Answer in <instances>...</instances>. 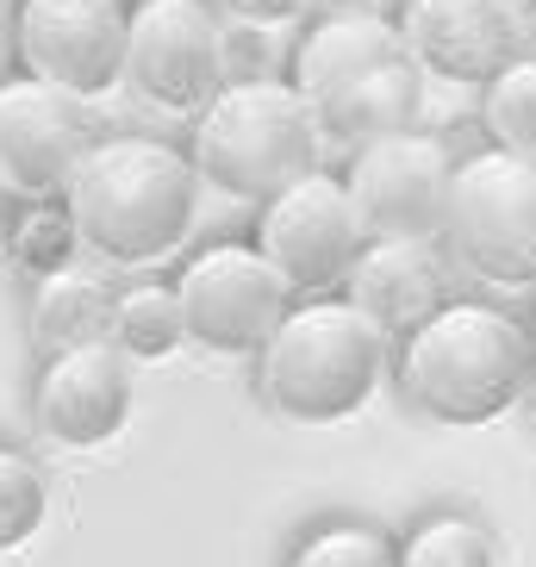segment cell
<instances>
[{
	"label": "cell",
	"instance_id": "1",
	"mask_svg": "<svg viewBox=\"0 0 536 567\" xmlns=\"http://www.w3.org/2000/svg\"><path fill=\"white\" fill-rule=\"evenodd\" d=\"M56 200L94 256L151 268L175 256L200 213V168L187 144L156 132H101L75 156Z\"/></svg>",
	"mask_w": 536,
	"mask_h": 567
},
{
	"label": "cell",
	"instance_id": "12",
	"mask_svg": "<svg viewBox=\"0 0 536 567\" xmlns=\"http://www.w3.org/2000/svg\"><path fill=\"white\" fill-rule=\"evenodd\" d=\"M32 417H38V431L51 436V443H63V450H101V443H113L125 431V417H132V362L106 337L38 355Z\"/></svg>",
	"mask_w": 536,
	"mask_h": 567
},
{
	"label": "cell",
	"instance_id": "24",
	"mask_svg": "<svg viewBox=\"0 0 536 567\" xmlns=\"http://www.w3.org/2000/svg\"><path fill=\"white\" fill-rule=\"evenodd\" d=\"M225 25H250V32H262V25H281V19L306 13L312 0H206Z\"/></svg>",
	"mask_w": 536,
	"mask_h": 567
},
{
	"label": "cell",
	"instance_id": "2",
	"mask_svg": "<svg viewBox=\"0 0 536 567\" xmlns=\"http://www.w3.org/2000/svg\"><path fill=\"white\" fill-rule=\"evenodd\" d=\"M536 374V337L493 300H443L393 337L386 381L431 424H493L524 400Z\"/></svg>",
	"mask_w": 536,
	"mask_h": 567
},
{
	"label": "cell",
	"instance_id": "23",
	"mask_svg": "<svg viewBox=\"0 0 536 567\" xmlns=\"http://www.w3.org/2000/svg\"><path fill=\"white\" fill-rule=\"evenodd\" d=\"M44 517H51V481H44L38 455L0 436V555L32 543Z\"/></svg>",
	"mask_w": 536,
	"mask_h": 567
},
{
	"label": "cell",
	"instance_id": "25",
	"mask_svg": "<svg viewBox=\"0 0 536 567\" xmlns=\"http://www.w3.org/2000/svg\"><path fill=\"white\" fill-rule=\"evenodd\" d=\"M13 218H19V194L0 182V250H7V231H13Z\"/></svg>",
	"mask_w": 536,
	"mask_h": 567
},
{
	"label": "cell",
	"instance_id": "14",
	"mask_svg": "<svg viewBox=\"0 0 536 567\" xmlns=\"http://www.w3.org/2000/svg\"><path fill=\"white\" fill-rule=\"evenodd\" d=\"M343 300H355L374 324H386L400 337L450 300L443 256L431 250V237H369L350 268V281H343Z\"/></svg>",
	"mask_w": 536,
	"mask_h": 567
},
{
	"label": "cell",
	"instance_id": "22",
	"mask_svg": "<svg viewBox=\"0 0 536 567\" xmlns=\"http://www.w3.org/2000/svg\"><path fill=\"white\" fill-rule=\"evenodd\" d=\"M75 244H82V231H75V218H69L63 200H19V218L13 231H7V262L19 268V275H56V268H75Z\"/></svg>",
	"mask_w": 536,
	"mask_h": 567
},
{
	"label": "cell",
	"instance_id": "26",
	"mask_svg": "<svg viewBox=\"0 0 536 567\" xmlns=\"http://www.w3.org/2000/svg\"><path fill=\"white\" fill-rule=\"evenodd\" d=\"M518 13H524V38H536V0H518Z\"/></svg>",
	"mask_w": 536,
	"mask_h": 567
},
{
	"label": "cell",
	"instance_id": "28",
	"mask_svg": "<svg viewBox=\"0 0 536 567\" xmlns=\"http://www.w3.org/2000/svg\"><path fill=\"white\" fill-rule=\"evenodd\" d=\"M530 337H536V300H530Z\"/></svg>",
	"mask_w": 536,
	"mask_h": 567
},
{
	"label": "cell",
	"instance_id": "15",
	"mask_svg": "<svg viewBox=\"0 0 536 567\" xmlns=\"http://www.w3.org/2000/svg\"><path fill=\"white\" fill-rule=\"evenodd\" d=\"M386 56H400V25L374 7H337V13H312V25L287 56V82L300 87L306 106H319Z\"/></svg>",
	"mask_w": 536,
	"mask_h": 567
},
{
	"label": "cell",
	"instance_id": "5",
	"mask_svg": "<svg viewBox=\"0 0 536 567\" xmlns=\"http://www.w3.org/2000/svg\"><path fill=\"white\" fill-rule=\"evenodd\" d=\"M436 237L450 244V262L481 281L536 287V156L499 144L455 156Z\"/></svg>",
	"mask_w": 536,
	"mask_h": 567
},
{
	"label": "cell",
	"instance_id": "4",
	"mask_svg": "<svg viewBox=\"0 0 536 567\" xmlns=\"http://www.w3.org/2000/svg\"><path fill=\"white\" fill-rule=\"evenodd\" d=\"M187 156L218 194L262 206L306 168H319V118L287 75H237L194 113Z\"/></svg>",
	"mask_w": 536,
	"mask_h": 567
},
{
	"label": "cell",
	"instance_id": "17",
	"mask_svg": "<svg viewBox=\"0 0 536 567\" xmlns=\"http://www.w3.org/2000/svg\"><path fill=\"white\" fill-rule=\"evenodd\" d=\"M106 312H113V287L87 268H56V275H38L32 300H25V331H32L38 355L51 350H75V343H94L106 337Z\"/></svg>",
	"mask_w": 536,
	"mask_h": 567
},
{
	"label": "cell",
	"instance_id": "8",
	"mask_svg": "<svg viewBox=\"0 0 536 567\" xmlns=\"http://www.w3.org/2000/svg\"><path fill=\"white\" fill-rule=\"evenodd\" d=\"M132 0H13L7 51L13 69L75 101H94L125 75Z\"/></svg>",
	"mask_w": 536,
	"mask_h": 567
},
{
	"label": "cell",
	"instance_id": "16",
	"mask_svg": "<svg viewBox=\"0 0 536 567\" xmlns=\"http://www.w3.org/2000/svg\"><path fill=\"white\" fill-rule=\"evenodd\" d=\"M424 106V75L412 69V56H386V63L362 69L355 82H343L331 101L312 106L319 132L337 137V144H374V137H393V132H412V118Z\"/></svg>",
	"mask_w": 536,
	"mask_h": 567
},
{
	"label": "cell",
	"instance_id": "7",
	"mask_svg": "<svg viewBox=\"0 0 536 567\" xmlns=\"http://www.w3.org/2000/svg\"><path fill=\"white\" fill-rule=\"evenodd\" d=\"M175 300H182L187 343L213 355H256L268 331L287 318L293 287L268 268V256L250 237H213L182 262Z\"/></svg>",
	"mask_w": 536,
	"mask_h": 567
},
{
	"label": "cell",
	"instance_id": "18",
	"mask_svg": "<svg viewBox=\"0 0 536 567\" xmlns=\"http://www.w3.org/2000/svg\"><path fill=\"white\" fill-rule=\"evenodd\" d=\"M106 343H113L125 362H163L187 343L182 324V300H175V281H125L113 287V312H106Z\"/></svg>",
	"mask_w": 536,
	"mask_h": 567
},
{
	"label": "cell",
	"instance_id": "9",
	"mask_svg": "<svg viewBox=\"0 0 536 567\" xmlns=\"http://www.w3.org/2000/svg\"><path fill=\"white\" fill-rule=\"evenodd\" d=\"M225 38L231 25L206 0H132L125 82L137 87V101L163 106V113H200L231 82Z\"/></svg>",
	"mask_w": 536,
	"mask_h": 567
},
{
	"label": "cell",
	"instance_id": "3",
	"mask_svg": "<svg viewBox=\"0 0 536 567\" xmlns=\"http://www.w3.org/2000/svg\"><path fill=\"white\" fill-rule=\"evenodd\" d=\"M256 362V400L287 424H343L374 400L393 362V331L343 293L293 300Z\"/></svg>",
	"mask_w": 536,
	"mask_h": 567
},
{
	"label": "cell",
	"instance_id": "6",
	"mask_svg": "<svg viewBox=\"0 0 536 567\" xmlns=\"http://www.w3.org/2000/svg\"><path fill=\"white\" fill-rule=\"evenodd\" d=\"M250 244L268 256V268L293 287V300H319L350 281L355 256L369 244V225L355 213L343 175L331 168H306L300 182L268 194L256 206Z\"/></svg>",
	"mask_w": 536,
	"mask_h": 567
},
{
	"label": "cell",
	"instance_id": "11",
	"mask_svg": "<svg viewBox=\"0 0 536 567\" xmlns=\"http://www.w3.org/2000/svg\"><path fill=\"white\" fill-rule=\"evenodd\" d=\"M393 25H400V51L412 56V69L436 82L481 87L518 51H530L518 0H400Z\"/></svg>",
	"mask_w": 536,
	"mask_h": 567
},
{
	"label": "cell",
	"instance_id": "27",
	"mask_svg": "<svg viewBox=\"0 0 536 567\" xmlns=\"http://www.w3.org/2000/svg\"><path fill=\"white\" fill-rule=\"evenodd\" d=\"M524 400H530V417H536V374H530V386H524Z\"/></svg>",
	"mask_w": 536,
	"mask_h": 567
},
{
	"label": "cell",
	"instance_id": "19",
	"mask_svg": "<svg viewBox=\"0 0 536 567\" xmlns=\"http://www.w3.org/2000/svg\"><path fill=\"white\" fill-rule=\"evenodd\" d=\"M393 549H400V536L386 524L337 512V517L306 524L281 549V567H393Z\"/></svg>",
	"mask_w": 536,
	"mask_h": 567
},
{
	"label": "cell",
	"instance_id": "20",
	"mask_svg": "<svg viewBox=\"0 0 536 567\" xmlns=\"http://www.w3.org/2000/svg\"><path fill=\"white\" fill-rule=\"evenodd\" d=\"M393 567H499V536L474 512H424L405 524Z\"/></svg>",
	"mask_w": 536,
	"mask_h": 567
},
{
	"label": "cell",
	"instance_id": "21",
	"mask_svg": "<svg viewBox=\"0 0 536 567\" xmlns=\"http://www.w3.org/2000/svg\"><path fill=\"white\" fill-rule=\"evenodd\" d=\"M481 125L499 151L536 156V51H518L493 82H481Z\"/></svg>",
	"mask_w": 536,
	"mask_h": 567
},
{
	"label": "cell",
	"instance_id": "13",
	"mask_svg": "<svg viewBox=\"0 0 536 567\" xmlns=\"http://www.w3.org/2000/svg\"><path fill=\"white\" fill-rule=\"evenodd\" d=\"M87 151V113L75 94L32 75H0V182L19 200H56L75 156Z\"/></svg>",
	"mask_w": 536,
	"mask_h": 567
},
{
	"label": "cell",
	"instance_id": "10",
	"mask_svg": "<svg viewBox=\"0 0 536 567\" xmlns=\"http://www.w3.org/2000/svg\"><path fill=\"white\" fill-rule=\"evenodd\" d=\"M450 175H455L450 137L412 125V132L355 144L343 187H350L369 237H436L443 200H450Z\"/></svg>",
	"mask_w": 536,
	"mask_h": 567
}]
</instances>
